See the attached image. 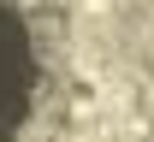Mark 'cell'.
I'll use <instances>...</instances> for the list:
<instances>
[{
	"mask_svg": "<svg viewBox=\"0 0 154 142\" xmlns=\"http://www.w3.org/2000/svg\"><path fill=\"white\" fill-rule=\"evenodd\" d=\"M30 89H36L30 36H24V24L0 6V142H12V136H18L24 113H30Z\"/></svg>",
	"mask_w": 154,
	"mask_h": 142,
	"instance_id": "obj_1",
	"label": "cell"
}]
</instances>
